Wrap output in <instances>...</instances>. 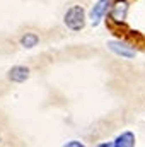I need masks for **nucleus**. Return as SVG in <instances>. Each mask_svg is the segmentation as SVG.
Instances as JSON below:
<instances>
[{"label": "nucleus", "instance_id": "nucleus-6", "mask_svg": "<svg viewBox=\"0 0 145 147\" xmlns=\"http://www.w3.org/2000/svg\"><path fill=\"white\" fill-rule=\"evenodd\" d=\"M135 144H137L135 134H133V132H130V130L121 132V134L113 140V146H114V147H135Z\"/></svg>", "mask_w": 145, "mask_h": 147}, {"label": "nucleus", "instance_id": "nucleus-5", "mask_svg": "<svg viewBox=\"0 0 145 147\" xmlns=\"http://www.w3.org/2000/svg\"><path fill=\"white\" fill-rule=\"evenodd\" d=\"M29 69L28 67H24V65H14L9 74H7V77H9V80L10 82H15V84H22V82H26L28 79H29Z\"/></svg>", "mask_w": 145, "mask_h": 147}, {"label": "nucleus", "instance_id": "nucleus-4", "mask_svg": "<svg viewBox=\"0 0 145 147\" xmlns=\"http://www.w3.org/2000/svg\"><path fill=\"white\" fill-rule=\"evenodd\" d=\"M109 5H111V0H97L92 9H91V14H89V19L92 22V26H99L101 21L104 19V16L108 14Z\"/></svg>", "mask_w": 145, "mask_h": 147}, {"label": "nucleus", "instance_id": "nucleus-3", "mask_svg": "<svg viewBox=\"0 0 145 147\" xmlns=\"http://www.w3.org/2000/svg\"><path fill=\"white\" fill-rule=\"evenodd\" d=\"M128 9H130V5H128V0H114L111 5H109V21L113 22V24H125V21H126V16H128Z\"/></svg>", "mask_w": 145, "mask_h": 147}, {"label": "nucleus", "instance_id": "nucleus-9", "mask_svg": "<svg viewBox=\"0 0 145 147\" xmlns=\"http://www.w3.org/2000/svg\"><path fill=\"white\" fill-rule=\"evenodd\" d=\"M97 147H114V146H113V142H103V144H99Z\"/></svg>", "mask_w": 145, "mask_h": 147}, {"label": "nucleus", "instance_id": "nucleus-7", "mask_svg": "<svg viewBox=\"0 0 145 147\" xmlns=\"http://www.w3.org/2000/svg\"><path fill=\"white\" fill-rule=\"evenodd\" d=\"M19 43H21V46L22 48H26V50H31V48H34L38 46V43H39V36H38L36 33H24L21 39H19Z\"/></svg>", "mask_w": 145, "mask_h": 147}, {"label": "nucleus", "instance_id": "nucleus-8", "mask_svg": "<svg viewBox=\"0 0 145 147\" xmlns=\"http://www.w3.org/2000/svg\"><path fill=\"white\" fill-rule=\"evenodd\" d=\"M63 147H87V146L80 140H68L67 144H63Z\"/></svg>", "mask_w": 145, "mask_h": 147}, {"label": "nucleus", "instance_id": "nucleus-2", "mask_svg": "<svg viewBox=\"0 0 145 147\" xmlns=\"http://www.w3.org/2000/svg\"><path fill=\"white\" fill-rule=\"evenodd\" d=\"M108 50L113 51L116 57H121L125 60H132L137 57V50L133 45L123 41V39H109L108 41Z\"/></svg>", "mask_w": 145, "mask_h": 147}, {"label": "nucleus", "instance_id": "nucleus-1", "mask_svg": "<svg viewBox=\"0 0 145 147\" xmlns=\"http://www.w3.org/2000/svg\"><path fill=\"white\" fill-rule=\"evenodd\" d=\"M63 24L73 31V33H79L85 28L87 24V16H85V9L82 5H72L67 9L65 16H63Z\"/></svg>", "mask_w": 145, "mask_h": 147}]
</instances>
